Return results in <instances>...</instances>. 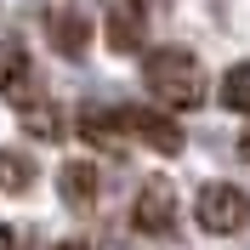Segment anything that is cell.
<instances>
[{
  "instance_id": "cell-9",
  "label": "cell",
  "mask_w": 250,
  "mask_h": 250,
  "mask_svg": "<svg viewBox=\"0 0 250 250\" xmlns=\"http://www.w3.org/2000/svg\"><path fill=\"white\" fill-rule=\"evenodd\" d=\"M222 103L233 114H250V62H233V68L222 74Z\"/></svg>"
},
{
  "instance_id": "cell-11",
  "label": "cell",
  "mask_w": 250,
  "mask_h": 250,
  "mask_svg": "<svg viewBox=\"0 0 250 250\" xmlns=\"http://www.w3.org/2000/svg\"><path fill=\"white\" fill-rule=\"evenodd\" d=\"M0 250H17V239H12V228H0Z\"/></svg>"
},
{
  "instance_id": "cell-2",
  "label": "cell",
  "mask_w": 250,
  "mask_h": 250,
  "mask_svg": "<svg viewBox=\"0 0 250 250\" xmlns=\"http://www.w3.org/2000/svg\"><path fill=\"white\" fill-rule=\"evenodd\" d=\"M193 216H199L205 233L228 239V233H239V228L250 222V193L233 188V182H205L199 199H193Z\"/></svg>"
},
{
  "instance_id": "cell-6",
  "label": "cell",
  "mask_w": 250,
  "mask_h": 250,
  "mask_svg": "<svg viewBox=\"0 0 250 250\" xmlns=\"http://www.w3.org/2000/svg\"><path fill=\"white\" fill-rule=\"evenodd\" d=\"M108 51H114V57L142 51V6H137V0H120V6L108 12Z\"/></svg>"
},
{
  "instance_id": "cell-12",
  "label": "cell",
  "mask_w": 250,
  "mask_h": 250,
  "mask_svg": "<svg viewBox=\"0 0 250 250\" xmlns=\"http://www.w3.org/2000/svg\"><path fill=\"white\" fill-rule=\"evenodd\" d=\"M239 159H250V131H245V137H239Z\"/></svg>"
},
{
  "instance_id": "cell-13",
  "label": "cell",
  "mask_w": 250,
  "mask_h": 250,
  "mask_svg": "<svg viewBox=\"0 0 250 250\" xmlns=\"http://www.w3.org/2000/svg\"><path fill=\"white\" fill-rule=\"evenodd\" d=\"M57 250H91V245H80V239H68V245H57Z\"/></svg>"
},
{
  "instance_id": "cell-5",
  "label": "cell",
  "mask_w": 250,
  "mask_h": 250,
  "mask_svg": "<svg viewBox=\"0 0 250 250\" xmlns=\"http://www.w3.org/2000/svg\"><path fill=\"white\" fill-rule=\"evenodd\" d=\"M0 97H12V103L40 97V85H34V62H29V51L17 46V40L0 46Z\"/></svg>"
},
{
  "instance_id": "cell-10",
  "label": "cell",
  "mask_w": 250,
  "mask_h": 250,
  "mask_svg": "<svg viewBox=\"0 0 250 250\" xmlns=\"http://www.w3.org/2000/svg\"><path fill=\"white\" fill-rule=\"evenodd\" d=\"M29 182H34V165L17 154V148H6V154H0V188H6V193H23Z\"/></svg>"
},
{
  "instance_id": "cell-8",
  "label": "cell",
  "mask_w": 250,
  "mask_h": 250,
  "mask_svg": "<svg viewBox=\"0 0 250 250\" xmlns=\"http://www.w3.org/2000/svg\"><path fill=\"white\" fill-rule=\"evenodd\" d=\"M57 188H62V199H68V205H80V210H85V205L97 199V165L68 159V165L57 171Z\"/></svg>"
},
{
  "instance_id": "cell-3",
  "label": "cell",
  "mask_w": 250,
  "mask_h": 250,
  "mask_svg": "<svg viewBox=\"0 0 250 250\" xmlns=\"http://www.w3.org/2000/svg\"><path fill=\"white\" fill-rule=\"evenodd\" d=\"M114 120H120V131H131L137 142H148L154 154H182V125H176L171 114H159V108H120Z\"/></svg>"
},
{
  "instance_id": "cell-1",
  "label": "cell",
  "mask_w": 250,
  "mask_h": 250,
  "mask_svg": "<svg viewBox=\"0 0 250 250\" xmlns=\"http://www.w3.org/2000/svg\"><path fill=\"white\" fill-rule=\"evenodd\" d=\"M142 85L165 103V108H199L205 103V68H199V57L193 51H182V46H159V51H148L142 57Z\"/></svg>"
},
{
  "instance_id": "cell-7",
  "label": "cell",
  "mask_w": 250,
  "mask_h": 250,
  "mask_svg": "<svg viewBox=\"0 0 250 250\" xmlns=\"http://www.w3.org/2000/svg\"><path fill=\"white\" fill-rule=\"evenodd\" d=\"M46 34H51V46H57L62 57H80L85 40H91V23H85L80 12H51L46 17Z\"/></svg>"
},
{
  "instance_id": "cell-4",
  "label": "cell",
  "mask_w": 250,
  "mask_h": 250,
  "mask_svg": "<svg viewBox=\"0 0 250 250\" xmlns=\"http://www.w3.org/2000/svg\"><path fill=\"white\" fill-rule=\"evenodd\" d=\"M131 222H137V233H165L176 222V193L171 182H142L137 205H131Z\"/></svg>"
}]
</instances>
